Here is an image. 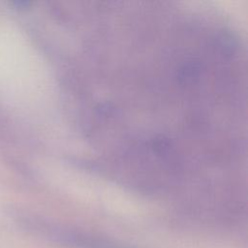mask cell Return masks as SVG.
I'll list each match as a JSON object with an SVG mask.
<instances>
[{"instance_id":"1","label":"cell","mask_w":248,"mask_h":248,"mask_svg":"<svg viewBox=\"0 0 248 248\" xmlns=\"http://www.w3.org/2000/svg\"><path fill=\"white\" fill-rule=\"evenodd\" d=\"M30 230L46 241L65 248H137L129 243L86 231L38 222Z\"/></svg>"}]
</instances>
